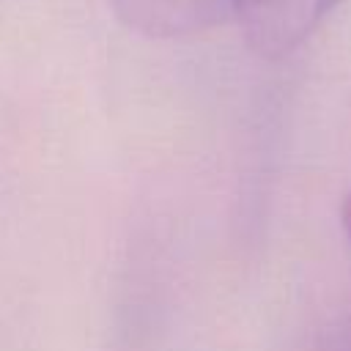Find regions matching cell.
<instances>
[{
  "mask_svg": "<svg viewBox=\"0 0 351 351\" xmlns=\"http://www.w3.org/2000/svg\"><path fill=\"white\" fill-rule=\"evenodd\" d=\"M115 16L148 38H186L230 19V0H107Z\"/></svg>",
  "mask_w": 351,
  "mask_h": 351,
  "instance_id": "7a4b0ae2",
  "label": "cell"
},
{
  "mask_svg": "<svg viewBox=\"0 0 351 351\" xmlns=\"http://www.w3.org/2000/svg\"><path fill=\"white\" fill-rule=\"evenodd\" d=\"M343 228H346V236L351 239V192L343 200Z\"/></svg>",
  "mask_w": 351,
  "mask_h": 351,
  "instance_id": "3957f363",
  "label": "cell"
},
{
  "mask_svg": "<svg viewBox=\"0 0 351 351\" xmlns=\"http://www.w3.org/2000/svg\"><path fill=\"white\" fill-rule=\"evenodd\" d=\"M343 0H230V16L244 41L263 58L302 47Z\"/></svg>",
  "mask_w": 351,
  "mask_h": 351,
  "instance_id": "6da1fadb",
  "label": "cell"
}]
</instances>
